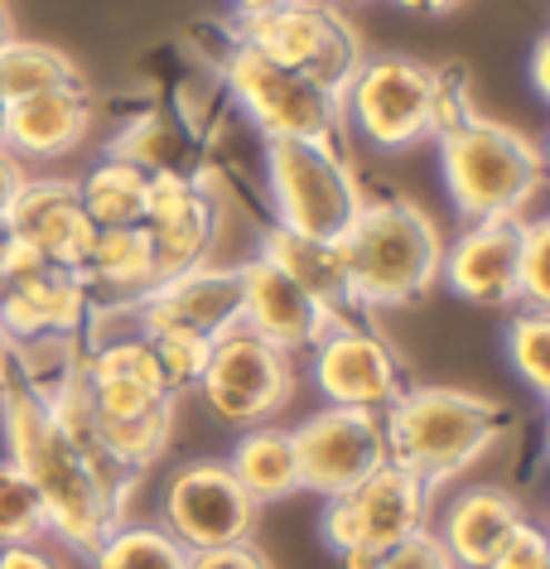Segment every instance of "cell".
<instances>
[{"instance_id":"1","label":"cell","mask_w":550,"mask_h":569,"mask_svg":"<svg viewBox=\"0 0 550 569\" xmlns=\"http://www.w3.org/2000/svg\"><path fill=\"white\" fill-rule=\"evenodd\" d=\"M0 416H6V445L10 463L34 482L39 502H44V521L59 531L73 550H97L102 540L121 526V502L102 488V478L73 453V445L59 435L49 406L10 377L0 387Z\"/></svg>"},{"instance_id":"2","label":"cell","mask_w":550,"mask_h":569,"mask_svg":"<svg viewBox=\"0 0 550 569\" xmlns=\"http://www.w3.org/2000/svg\"><path fill=\"white\" fill-rule=\"evenodd\" d=\"M348 266L352 300L367 309L416 305L440 284L444 237L426 208L411 198H377L362 203L352 232L338 241Z\"/></svg>"},{"instance_id":"3","label":"cell","mask_w":550,"mask_h":569,"mask_svg":"<svg viewBox=\"0 0 550 569\" xmlns=\"http://www.w3.org/2000/svg\"><path fill=\"white\" fill-rule=\"evenodd\" d=\"M387 459L416 473L426 488L459 478L502 435V406L492 396L459 387H406L401 401L382 410Z\"/></svg>"},{"instance_id":"4","label":"cell","mask_w":550,"mask_h":569,"mask_svg":"<svg viewBox=\"0 0 550 569\" xmlns=\"http://www.w3.org/2000/svg\"><path fill=\"white\" fill-rule=\"evenodd\" d=\"M440 174L463 222L521 218L546 183V154L531 136L473 117L440 136Z\"/></svg>"},{"instance_id":"5","label":"cell","mask_w":550,"mask_h":569,"mask_svg":"<svg viewBox=\"0 0 550 569\" xmlns=\"http://www.w3.org/2000/svg\"><path fill=\"white\" fill-rule=\"evenodd\" d=\"M266 174L280 227L314 241H343L362 212V183L333 140H266Z\"/></svg>"},{"instance_id":"6","label":"cell","mask_w":550,"mask_h":569,"mask_svg":"<svg viewBox=\"0 0 550 569\" xmlns=\"http://www.w3.org/2000/svg\"><path fill=\"white\" fill-rule=\"evenodd\" d=\"M242 39L251 49H261L266 59H276L280 68H294L300 78H309L333 102H343L358 68L367 63L358 30L348 24V16H338L329 0H294V6H280L271 16L242 20Z\"/></svg>"},{"instance_id":"7","label":"cell","mask_w":550,"mask_h":569,"mask_svg":"<svg viewBox=\"0 0 550 569\" xmlns=\"http://www.w3.org/2000/svg\"><path fill=\"white\" fill-rule=\"evenodd\" d=\"M222 73H228L232 97L242 102V111L257 121L266 140H333V146L343 140V102L319 92L294 68L266 59L247 39H237Z\"/></svg>"},{"instance_id":"8","label":"cell","mask_w":550,"mask_h":569,"mask_svg":"<svg viewBox=\"0 0 550 569\" xmlns=\"http://www.w3.org/2000/svg\"><path fill=\"white\" fill-rule=\"evenodd\" d=\"M426 517H430V488L387 459L358 488L329 497V507H323V546L338 560L343 555H387L406 536L426 531Z\"/></svg>"},{"instance_id":"9","label":"cell","mask_w":550,"mask_h":569,"mask_svg":"<svg viewBox=\"0 0 550 569\" xmlns=\"http://www.w3.org/2000/svg\"><path fill=\"white\" fill-rule=\"evenodd\" d=\"M199 391L218 420L257 430L261 420H271L294 396V362H290V352L266 343L247 323H232L222 338H213Z\"/></svg>"},{"instance_id":"10","label":"cell","mask_w":550,"mask_h":569,"mask_svg":"<svg viewBox=\"0 0 550 569\" xmlns=\"http://www.w3.org/2000/svg\"><path fill=\"white\" fill-rule=\"evenodd\" d=\"M430 97L434 68L406 53H382L362 63L352 88L343 92V117L377 150H411L430 140Z\"/></svg>"},{"instance_id":"11","label":"cell","mask_w":550,"mask_h":569,"mask_svg":"<svg viewBox=\"0 0 550 569\" xmlns=\"http://www.w3.org/2000/svg\"><path fill=\"white\" fill-rule=\"evenodd\" d=\"M314 387L329 406L348 410H382L401 401L406 391V362L391 352L382 333L362 329L352 319H333L329 333L314 348Z\"/></svg>"},{"instance_id":"12","label":"cell","mask_w":550,"mask_h":569,"mask_svg":"<svg viewBox=\"0 0 550 569\" xmlns=\"http://www.w3.org/2000/svg\"><path fill=\"white\" fill-rule=\"evenodd\" d=\"M257 502L228 463H183L164 488V531L183 550H218L251 540Z\"/></svg>"},{"instance_id":"13","label":"cell","mask_w":550,"mask_h":569,"mask_svg":"<svg viewBox=\"0 0 550 569\" xmlns=\"http://www.w3.org/2000/svg\"><path fill=\"white\" fill-rule=\"evenodd\" d=\"M294 459H300V488L338 497L387 463V439L377 410H348V406H323L309 416L300 430H290Z\"/></svg>"},{"instance_id":"14","label":"cell","mask_w":550,"mask_h":569,"mask_svg":"<svg viewBox=\"0 0 550 569\" xmlns=\"http://www.w3.org/2000/svg\"><path fill=\"white\" fill-rule=\"evenodd\" d=\"M146 237L154 251V284L174 280L183 270L208 266L218 237V208L203 183L183 179L179 169H154L150 174V203H146Z\"/></svg>"},{"instance_id":"15","label":"cell","mask_w":550,"mask_h":569,"mask_svg":"<svg viewBox=\"0 0 550 569\" xmlns=\"http://www.w3.org/2000/svg\"><path fill=\"white\" fill-rule=\"evenodd\" d=\"M6 222L44 261L78 270V276L88 270V256L97 247V222L82 208V193L73 179H30Z\"/></svg>"},{"instance_id":"16","label":"cell","mask_w":550,"mask_h":569,"mask_svg":"<svg viewBox=\"0 0 550 569\" xmlns=\"http://www.w3.org/2000/svg\"><path fill=\"white\" fill-rule=\"evenodd\" d=\"M136 305H140V333L189 329L203 338H222L232 323H242V284H237V270L199 266L174 280H160Z\"/></svg>"},{"instance_id":"17","label":"cell","mask_w":550,"mask_h":569,"mask_svg":"<svg viewBox=\"0 0 550 569\" xmlns=\"http://www.w3.org/2000/svg\"><path fill=\"white\" fill-rule=\"evenodd\" d=\"M237 284H242V323L251 333H261L266 343H276L280 352H290V358L309 352L329 333L333 319L290 276H280L266 256L237 266Z\"/></svg>"},{"instance_id":"18","label":"cell","mask_w":550,"mask_h":569,"mask_svg":"<svg viewBox=\"0 0 550 569\" xmlns=\"http://www.w3.org/2000/svg\"><path fill=\"white\" fill-rule=\"evenodd\" d=\"M521 218L469 222L454 247H444L440 280L469 305H512L517 300V256H521Z\"/></svg>"},{"instance_id":"19","label":"cell","mask_w":550,"mask_h":569,"mask_svg":"<svg viewBox=\"0 0 550 569\" xmlns=\"http://www.w3.org/2000/svg\"><path fill=\"white\" fill-rule=\"evenodd\" d=\"M88 319V280L63 266H39L34 276L0 284V323L10 338H73Z\"/></svg>"},{"instance_id":"20","label":"cell","mask_w":550,"mask_h":569,"mask_svg":"<svg viewBox=\"0 0 550 569\" xmlns=\"http://www.w3.org/2000/svg\"><path fill=\"white\" fill-rule=\"evenodd\" d=\"M92 126L88 88H63V92H39L24 102L6 107V131L0 146L20 160H63L82 146Z\"/></svg>"},{"instance_id":"21","label":"cell","mask_w":550,"mask_h":569,"mask_svg":"<svg viewBox=\"0 0 550 569\" xmlns=\"http://www.w3.org/2000/svg\"><path fill=\"white\" fill-rule=\"evenodd\" d=\"M521 521L527 517H521V502L512 492L473 488V492H459L454 502H449L434 536H440V546L449 550V560L459 569H488Z\"/></svg>"},{"instance_id":"22","label":"cell","mask_w":550,"mask_h":569,"mask_svg":"<svg viewBox=\"0 0 550 569\" xmlns=\"http://www.w3.org/2000/svg\"><path fill=\"white\" fill-rule=\"evenodd\" d=\"M261 256L280 270V276H290L300 284L329 319H348V309H358L352 284H348V266H343V247H333V241L300 237V232H290V227L276 222L261 241Z\"/></svg>"},{"instance_id":"23","label":"cell","mask_w":550,"mask_h":569,"mask_svg":"<svg viewBox=\"0 0 550 569\" xmlns=\"http://www.w3.org/2000/svg\"><path fill=\"white\" fill-rule=\"evenodd\" d=\"M232 478L251 492V502H276V497L300 492V459H294V439L271 425H257L237 439L232 449Z\"/></svg>"},{"instance_id":"24","label":"cell","mask_w":550,"mask_h":569,"mask_svg":"<svg viewBox=\"0 0 550 569\" xmlns=\"http://www.w3.org/2000/svg\"><path fill=\"white\" fill-rule=\"evenodd\" d=\"M82 208L97 222V232L111 227H140L146 222V203H150V169H140L131 160H102L88 179L78 183Z\"/></svg>"},{"instance_id":"25","label":"cell","mask_w":550,"mask_h":569,"mask_svg":"<svg viewBox=\"0 0 550 569\" xmlns=\"http://www.w3.org/2000/svg\"><path fill=\"white\" fill-rule=\"evenodd\" d=\"M63 88H82L78 63L63 49L39 44V39H20V34L0 49V97H6V107L39 92H63Z\"/></svg>"},{"instance_id":"26","label":"cell","mask_w":550,"mask_h":569,"mask_svg":"<svg viewBox=\"0 0 550 569\" xmlns=\"http://www.w3.org/2000/svg\"><path fill=\"white\" fill-rule=\"evenodd\" d=\"M88 284H107L117 295H140L154 290V251L146 227H111V232H97V247L88 256V270H82Z\"/></svg>"},{"instance_id":"27","label":"cell","mask_w":550,"mask_h":569,"mask_svg":"<svg viewBox=\"0 0 550 569\" xmlns=\"http://www.w3.org/2000/svg\"><path fill=\"white\" fill-rule=\"evenodd\" d=\"M97 569H189V550L154 526H117L92 550Z\"/></svg>"},{"instance_id":"28","label":"cell","mask_w":550,"mask_h":569,"mask_svg":"<svg viewBox=\"0 0 550 569\" xmlns=\"http://www.w3.org/2000/svg\"><path fill=\"white\" fill-rule=\"evenodd\" d=\"M140 338L154 348V362H160V377H164L169 396H183V391L199 387L208 352H213V338L189 333V329H146Z\"/></svg>"},{"instance_id":"29","label":"cell","mask_w":550,"mask_h":569,"mask_svg":"<svg viewBox=\"0 0 550 569\" xmlns=\"http://www.w3.org/2000/svg\"><path fill=\"white\" fill-rule=\"evenodd\" d=\"M44 502H39L34 482L20 473L10 459H0V546H34L44 536Z\"/></svg>"},{"instance_id":"30","label":"cell","mask_w":550,"mask_h":569,"mask_svg":"<svg viewBox=\"0 0 550 569\" xmlns=\"http://www.w3.org/2000/svg\"><path fill=\"white\" fill-rule=\"evenodd\" d=\"M507 358L536 396H550V315L546 309H521L507 329Z\"/></svg>"},{"instance_id":"31","label":"cell","mask_w":550,"mask_h":569,"mask_svg":"<svg viewBox=\"0 0 550 569\" xmlns=\"http://www.w3.org/2000/svg\"><path fill=\"white\" fill-rule=\"evenodd\" d=\"M517 300H527V309H550V222H527L521 232Z\"/></svg>"},{"instance_id":"32","label":"cell","mask_w":550,"mask_h":569,"mask_svg":"<svg viewBox=\"0 0 550 569\" xmlns=\"http://www.w3.org/2000/svg\"><path fill=\"white\" fill-rule=\"evenodd\" d=\"M473 117V92L469 78H463V63H444L434 68V97H430V136L440 140L454 126H463Z\"/></svg>"},{"instance_id":"33","label":"cell","mask_w":550,"mask_h":569,"mask_svg":"<svg viewBox=\"0 0 550 569\" xmlns=\"http://www.w3.org/2000/svg\"><path fill=\"white\" fill-rule=\"evenodd\" d=\"M372 569H459V565L449 560V550L440 546L434 531H416V536H406L401 546H391Z\"/></svg>"},{"instance_id":"34","label":"cell","mask_w":550,"mask_h":569,"mask_svg":"<svg viewBox=\"0 0 550 569\" xmlns=\"http://www.w3.org/2000/svg\"><path fill=\"white\" fill-rule=\"evenodd\" d=\"M488 569H550V546H546V531L531 521H521L512 536H507V546L498 550V560Z\"/></svg>"},{"instance_id":"35","label":"cell","mask_w":550,"mask_h":569,"mask_svg":"<svg viewBox=\"0 0 550 569\" xmlns=\"http://www.w3.org/2000/svg\"><path fill=\"white\" fill-rule=\"evenodd\" d=\"M189 569H271V560L251 540H237V546H218V550H193Z\"/></svg>"},{"instance_id":"36","label":"cell","mask_w":550,"mask_h":569,"mask_svg":"<svg viewBox=\"0 0 550 569\" xmlns=\"http://www.w3.org/2000/svg\"><path fill=\"white\" fill-rule=\"evenodd\" d=\"M24 183H30V169H24V160L0 146V218H10V208L20 203Z\"/></svg>"},{"instance_id":"37","label":"cell","mask_w":550,"mask_h":569,"mask_svg":"<svg viewBox=\"0 0 550 569\" xmlns=\"http://www.w3.org/2000/svg\"><path fill=\"white\" fill-rule=\"evenodd\" d=\"M0 569H59V565L34 546H6L0 550Z\"/></svg>"},{"instance_id":"38","label":"cell","mask_w":550,"mask_h":569,"mask_svg":"<svg viewBox=\"0 0 550 569\" xmlns=\"http://www.w3.org/2000/svg\"><path fill=\"white\" fill-rule=\"evenodd\" d=\"M531 88L536 97H550V34H541L531 49Z\"/></svg>"},{"instance_id":"39","label":"cell","mask_w":550,"mask_h":569,"mask_svg":"<svg viewBox=\"0 0 550 569\" xmlns=\"http://www.w3.org/2000/svg\"><path fill=\"white\" fill-rule=\"evenodd\" d=\"M397 6L406 10V16H426V20H434V16H449V10H459L463 0H397Z\"/></svg>"},{"instance_id":"40","label":"cell","mask_w":550,"mask_h":569,"mask_svg":"<svg viewBox=\"0 0 550 569\" xmlns=\"http://www.w3.org/2000/svg\"><path fill=\"white\" fill-rule=\"evenodd\" d=\"M280 6H294V0H232V10L242 20H257V16H271V10H280Z\"/></svg>"},{"instance_id":"41","label":"cell","mask_w":550,"mask_h":569,"mask_svg":"<svg viewBox=\"0 0 550 569\" xmlns=\"http://www.w3.org/2000/svg\"><path fill=\"white\" fill-rule=\"evenodd\" d=\"M10 367H16V338H10L6 323H0V387L10 381Z\"/></svg>"},{"instance_id":"42","label":"cell","mask_w":550,"mask_h":569,"mask_svg":"<svg viewBox=\"0 0 550 569\" xmlns=\"http://www.w3.org/2000/svg\"><path fill=\"white\" fill-rule=\"evenodd\" d=\"M10 39H16V16H10V6L0 0V49H6Z\"/></svg>"},{"instance_id":"43","label":"cell","mask_w":550,"mask_h":569,"mask_svg":"<svg viewBox=\"0 0 550 569\" xmlns=\"http://www.w3.org/2000/svg\"><path fill=\"white\" fill-rule=\"evenodd\" d=\"M6 247H10V222L0 218V261H6Z\"/></svg>"},{"instance_id":"44","label":"cell","mask_w":550,"mask_h":569,"mask_svg":"<svg viewBox=\"0 0 550 569\" xmlns=\"http://www.w3.org/2000/svg\"><path fill=\"white\" fill-rule=\"evenodd\" d=\"M0 131H6V97H0Z\"/></svg>"},{"instance_id":"45","label":"cell","mask_w":550,"mask_h":569,"mask_svg":"<svg viewBox=\"0 0 550 569\" xmlns=\"http://www.w3.org/2000/svg\"><path fill=\"white\" fill-rule=\"evenodd\" d=\"M329 6H333V0H329ZM338 6H362V0H338Z\"/></svg>"}]
</instances>
